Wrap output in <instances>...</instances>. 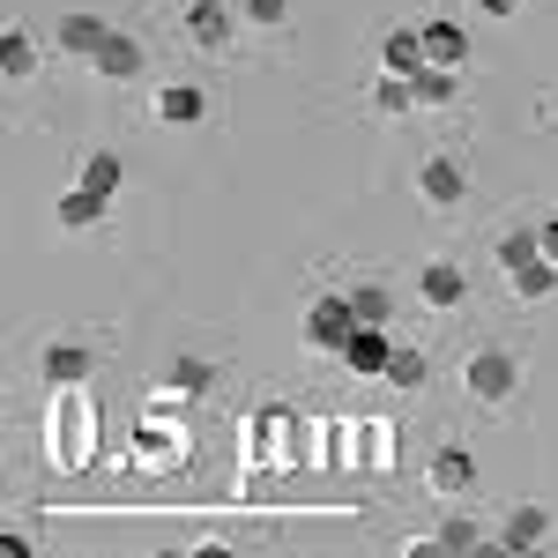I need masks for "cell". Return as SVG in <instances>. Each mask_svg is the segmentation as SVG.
I'll return each mask as SVG.
<instances>
[{
    "label": "cell",
    "mask_w": 558,
    "mask_h": 558,
    "mask_svg": "<svg viewBox=\"0 0 558 558\" xmlns=\"http://www.w3.org/2000/svg\"><path fill=\"white\" fill-rule=\"evenodd\" d=\"M97 462V402H89V387H52V402H45V470L75 476Z\"/></svg>",
    "instance_id": "cell-1"
},
{
    "label": "cell",
    "mask_w": 558,
    "mask_h": 558,
    "mask_svg": "<svg viewBox=\"0 0 558 558\" xmlns=\"http://www.w3.org/2000/svg\"><path fill=\"white\" fill-rule=\"evenodd\" d=\"M514 387H521L514 350H470V357H462V395H470V402L499 410V402H514Z\"/></svg>",
    "instance_id": "cell-2"
},
{
    "label": "cell",
    "mask_w": 558,
    "mask_h": 558,
    "mask_svg": "<svg viewBox=\"0 0 558 558\" xmlns=\"http://www.w3.org/2000/svg\"><path fill=\"white\" fill-rule=\"evenodd\" d=\"M350 336H357V305H350V291H320V299L305 305V343L313 350H336V357H343Z\"/></svg>",
    "instance_id": "cell-3"
},
{
    "label": "cell",
    "mask_w": 558,
    "mask_h": 558,
    "mask_svg": "<svg viewBox=\"0 0 558 558\" xmlns=\"http://www.w3.org/2000/svg\"><path fill=\"white\" fill-rule=\"evenodd\" d=\"M417 202H425L432 216H454L470 202V172H462L454 157H425V165H417Z\"/></svg>",
    "instance_id": "cell-4"
},
{
    "label": "cell",
    "mask_w": 558,
    "mask_h": 558,
    "mask_svg": "<svg viewBox=\"0 0 558 558\" xmlns=\"http://www.w3.org/2000/svg\"><path fill=\"white\" fill-rule=\"evenodd\" d=\"M239 23H246V15H231L223 0H186V38L202 45V52H223Z\"/></svg>",
    "instance_id": "cell-5"
},
{
    "label": "cell",
    "mask_w": 558,
    "mask_h": 558,
    "mask_svg": "<svg viewBox=\"0 0 558 558\" xmlns=\"http://www.w3.org/2000/svg\"><path fill=\"white\" fill-rule=\"evenodd\" d=\"M417 299H425L432 313H454V305L470 299V276H462L454 260H425V268H417Z\"/></svg>",
    "instance_id": "cell-6"
},
{
    "label": "cell",
    "mask_w": 558,
    "mask_h": 558,
    "mask_svg": "<svg viewBox=\"0 0 558 558\" xmlns=\"http://www.w3.org/2000/svg\"><path fill=\"white\" fill-rule=\"evenodd\" d=\"M544 536H551V514H544L536 499H514L507 521H499V551H536Z\"/></svg>",
    "instance_id": "cell-7"
},
{
    "label": "cell",
    "mask_w": 558,
    "mask_h": 558,
    "mask_svg": "<svg viewBox=\"0 0 558 558\" xmlns=\"http://www.w3.org/2000/svg\"><path fill=\"white\" fill-rule=\"evenodd\" d=\"M120 23H105V15H89V8H75V15H60V52L68 60H97V45L112 38Z\"/></svg>",
    "instance_id": "cell-8"
},
{
    "label": "cell",
    "mask_w": 558,
    "mask_h": 558,
    "mask_svg": "<svg viewBox=\"0 0 558 558\" xmlns=\"http://www.w3.org/2000/svg\"><path fill=\"white\" fill-rule=\"evenodd\" d=\"M105 209H112V194H97V186L75 179V186L52 202V223H60V231H89V223H105Z\"/></svg>",
    "instance_id": "cell-9"
},
{
    "label": "cell",
    "mask_w": 558,
    "mask_h": 558,
    "mask_svg": "<svg viewBox=\"0 0 558 558\" xmlns=\"http://www.w3.org/2000/svg\"><path fill=\"white\" fill-rule=\"evenodd\" d=\"M387 357H395L387 328H365V320H357V336L343 343V365L357 373V380H380V373H387Z\"/></svg>",
    "instance_id": "cell-10"
},
{
    "label": "cell",
    "mask_w": 558,
    "mask_h": 558,
    "mask_svg": "<svg viewBox=\"0 0 558 558\" xmlns=\"http://www.w3.org/2000/svg\"><path fill=\"white\" fill-rule=\"evenodd\" d=\"M380 68L387 75H417L425 68V23H395L380 38Z\"/></svg>",
    "instance_id": "cell-11"
},
{
    "label": "cell",
    "mask_w": 558,
    "mask_h": 558,
    "mask_svg": "<svg viewBox=\"0 0 558 558\" xmlns=\"http://www.w3.org/2000/svg\"><path fill=\"white\" fill-rule=\"evenodd\" d=\"M432 492H439V499H470V492H476L470 447H439V454H432Z\"/></svg>",
    "instance_id": "cell-12"
},
{
    "label": "cell",
    "mask_w": 558,
    "mask_h": 558,
    "mask_svg": "<svg viewBox=\"0 0 558 558\" xmlns=\"http://www.w3.org/2000/svg\"><path fill=\"white\" fill-rule=\"evenodd\" d=\"M38 373H45V387H83V380H89V350L60 336V343L38 350Z\"/></svg>",
    "instance_id": "cell-13"
},
{
    "label": "cell",
    "mask_w": 558,
    "mask_h": 558,
    "mask_svg": "<svg viewBox=\"0 0 558 558\" xmlns=\"http://www.w3.org/2000/svg\"><path fill=\"white\" fill-rule=\"evenodd\" d=\"M89 68H97V83H134V75H142V38L112 31V38L97 45V60H89Z\"/></svg>",
    "instance_id": "cell-14"
},
{
    "label": "cell",
    "mask_w": 558,
    "mask_h": 558,
    "mask_svg": "<svg viewBox=\"0 0 558 558\" xmlns=\"http://www.w3.org/2000/svg\"><path fill=\"white\" fill-rule=\"evenodd\" d=\"M157 120H165V128H194V120H209V89H202V83H165V89H157Z\"/></svg>",
    "instance_id": "cell-15"
},
{
    "label": "cell",
    "mask_w": 558,
    "mask_h": 558,
    "mask_svg": "<svg viewBox=\"0 0 558 558\" xmlns=\"http://www.w3.org/2000/svg\"><path fill=\"white\" fill-rule=\"evenodd\" d=\"M410 89H417V112H447V105L462 97V68H439V60H425V68L410 75Z\"/></svg>",
    "instance_id": "cell-16"
},
{
    "label": "cell",
    "mask_w": 558,
    "mask_h": 558,
    "mask_svg": "<svg viewBox=\"0 0 558 558\" xmlns=\"http://www.w3.org/2000/svg\"><path fill=\"white\" fill-rule=\"evenodd\" d=\"M31 75H38V45L23 23H8L0 31V83H31Z\"/></svg>",
    "instance_id": "cell-17"
},
{
    "label": "cell",
    "mask_w": 558,
    "mask_h": 558,
    "mask_svg": "<svg viewBox=\"0 0 558 558\" xmlns=\"http://www.w3.org/2000/svg\"><path fill=\"white\" fill-rule=\"evenodd\" d=\"M395 439H402V432L387 425V417H365V432H357V462H365L373 476H387L395 470Z\"/></svg>",
    "instance_id": "cell-18"
},
{
    "label": "cell",
    "mask_w": 558,
    "mask_h": 558,
    "mask_svg": "<svg viewBox=\"0 0 558 558\" xmlns=\"http://www.w3.org/2000/svg\"><path fill=\"white\" fill-rule=\"evenodd\" d=\"M507 283H514V299H521V305H551V299H558V260L536 254L529 268H514Z\"/></svg>",
    "instance_id": "cell-19"
},
{
    "label": "cell",
    "mask_w": 558,
    "mask_h": 558,
    "mask_svg": "<svg viewBox=\"0 0 558 558\" xmlns=\"http://www.w3.org/2000/svg\"><path fill=\"white\" fill-rule=\"evenodd\" d=\"M425 60L462 68V60H470V31H462V23H425Z\"/></svg>",
    "instance_id": "cell-20"
},
{
    "label": "cell",
    "mask_w": 558,
    "mask_h": 558,
    "mask_svg": "<svg viewBox=\"0 0 558 558\" xmlns=\"http://www.w3.org/2000/svg\"><path fill=\"white\" fill-rule=\"evenodd\" d=\"M83 186H97V194H120L128 186V165H120V149H83Z\"/></svg>",
    "instance_id": "cell-21"
},
{
    "label": "cell",
    "mask_w": 558,
    "mask_h": 558,
    "mask_svg": "<svg viewBox=\"0 0 558 558\" xmlns=\"http://www.w3.org/2000/svg\"><path fill=\"white\" fill-rule=\"evenodd\" d=\"M373 112H380V120L417 112V89H410V75H387V68H380V83H373Z\"/></svg>",
    "instance_id": "cell-22"
},
{
    "label": "cell",
    "mask_w": 558,
    "mask_h": 558,
    "mask_svg": "<svg viewBox=\"0 0 558 558\" xmlns=\"http://www.w3.org/2000/svg\"><path fill=\"white\" fill-rule=\"evenodd\" d=\"M350 305H357V320H365V328H387V320H395V291H387L380 276H365V283L350 291Z\"/></svg>",
    "instance_id": "cell-23"
},
{
    "label": "cell",
    "mask_w": 558,
    "mask_h": 558,
    "mask_svg": "<svg viewBox=\"0 0 558 558\" xmlns=\"http://www.w3.org/2000/svg\"><path fill=\"white\" fill-rule=\"evenodd\" d=\"M209 387H216V365H209V357H172V395L202 402Z\"/></svg>",
    "instance_id": "cell-24"
},
{
    "label": "cell",
    "mask_w": 558,
    "mask_h": 558,
    "mask_svg": "<svg viewBox=\"0 0 558 558\" xmlns=\"http://www.w3.org/2000/svg\"><path fill=\"white\" fill-rule=\"evenodd\" d=\"M492 254H499V268H507V276H514V268H529V260L544 254V239H536V231H529V223H514V231H507V239H499V246H492Z\"/></svg>",
    "instance_id": "cell-25"
},
{
    "label": "cell",
    "mask_w": 558,
    "mask_h": 558,
    "mask_svg": "<svg viewBox=\"0 0 558 558\" xmlns=\"http://www.w3.org/2000/svg\"><path fill=\"white\" fill-rule=\"evenodd\" d=\"M432 544H439V551H476V544H484V521H470V514H447Z\"/></svg>",
    "instance_id": "cell-26"
},
{
    "label": "cell",
    "mask_w": 558,
    "mask_h": 558,
    "mask_svg": "<svg viewBox=\"0 0 558 558\" xmlns=\"http://www.w3.org/2000/svg\"><path fill=\"white\" fill-rule=\"evenodd\" d=\"M425 373H432V365H425V350H395L380 380H387V387H425Z\"/></svg>",
    "instance_id": "cell-27"
},
{
    "label": "cell",
    "mask_w": 558,
    "mask_h": 558,
    "mask_svg": "<svg viewBox=\"0 0 558 558\" xmlns=\"http://www.w3.org/2000/svg\"><path fill=\"white\" fill-rule=\"evenodd\" d=\"M239 15H246L254 31H283V23H291V0H246Z\"/></svg>",
    "instance_id": "cell-28"
},
{
    "label": "cell",
    "mask_w": 558,
    "mask_h": 558,
    "mask_svg": "<svg viewBox=\"0 0 558 558\" xmlns=\"http://www.w3.org/2000/svg\"><path fill=\"white\" fill-rule=\"evenodd\" d=\"M476 15H484V23H514L521 0H476Z\"/></svg>",
    "instance_id": "cell-29"
},
{
    "label": "cell",
    "mask_w": 558,
    "mask_h": 558,
    "mask_svg": "<svg viewBox=\"0 0 558 558\" xmlns=\"http://www.w3.org/2000/svg\"><path fill=\"white\" fill-rule=\"evenodd\" d=\"M536 239H544V260H558V216L544 223V231H536Z\"/></svg>",
    "instance_id": "cell-30"
}]
</instances>
